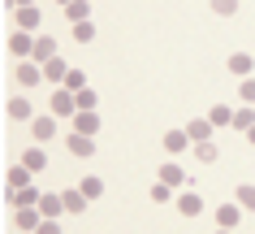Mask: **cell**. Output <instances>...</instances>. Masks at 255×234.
Returning a JSON list of instances; mask_svg holds the SVG:
<instances>
[{"instance_id":"4dcf8cb0","label":"cell","mask_w":255,"mask_h":234,"mask_svg":"<svg viewBox=\"0 0 255 234\" xmlns=\"http://www.w3.org/2000/svg\"><path fill=\"white\" fill-rule=\"evenodd\" d=\"M169 191H173V187H169V182H156V187H151V200H156V204H164V200H169Z\"/></svg>"},{"instance_id":"277c9868","label":"cell","mask_w":255,"mask_h":234,"mask_svg":"<svg viewBox=\"0 0 255 234\" xmlns=\"http://www.w3.org/2000/svg\"><path fill=\"white\" fill-rule=\"evenodd\" d=\"M69 152H74V156H95V135L74 130V135H69Z\"/></svg>"},{"instance_id":"5b68a950","label":"cell","mask_w":255,"mask_h":234,"mask_svg":"<svg viewBox=\"0 0 255 234\" xmlns=\"http://www.w3.org/2000/svg\"><path fill=\"white\" fill-rule=\"evenodd\" d=\"M177 213H182V217H199V213H203V200L195 191H182V195H177Z\"/></svg>"},{"instance_id":"6da1fadb","label":"cell","mask_w":255,"mask_h":234,"mask_svg":"<svg viewBox=\"0 0 255 234\" xmlns=\"http://www.w3.org/2000/svg\"><path fill=\"white\" fill-rule=\"evenodd\" d=\"M17 83H22V87L43 83V65L35 61V56H22V61H17Z\"/></svg>"},{"instance_id":"8fae6325","label":"cell","mask_w":255,"mask_h":234,"mask_svg":"<svg viewBox=\"0 0 255 234\" xmlns=\"http://www.w3.org/2000/svg\"><path fill=\"white\" fill-rule=\"evenodd\" d=\"M39 213L43 217H61L65 213V195H39Z\"/></svg>"},{"instance_id":"2e32d148","label":"cell","mask_w":255,"mask_h":234,"mask_svg":"<svg viewBox=\"0 0 255 234\" xmlns=\"http://www.w3.org/2000/svg\"><path fill=\"white\" fill-rule=\"evenodd\" d=\"M17 26L35 30V26H39V9H35V4H22V9H17Z\"/></svg>"},{"instance_id":"7402d4cb","label":"cell","mask_w":255,"mask_h":234,"mask_svg":"<svg viewBox=\"0 0 255 234\" xmlns=\"http://www.w3.org/2000/svg\"><path fill=\"white\" fill-rule=\"evenodd\" d=\"M195 156H199L203 165H212V161H216V143H212V139H199V143H195Z\"/></svg>"},{"instance_id":"9c48e42d","label":"cell","mask_w":255,"mask_h":234,"mask_svg":"<svg viewBox=\"0 0 255 234\" xmlns=\"http://www.w3.org/2000/svg\"><path fill=\"white\" fill-rule=\"evenodd\" d=\"M242 221V204H221L216 208V226H225V230H234Z\"/></svg>"},{"instance_id":"d6986e66","label":"cell","mask_w":255,"mask_h":234,"mask_svg":"<svg viewBox=\"0 0 255 234\" xmlns=\"http://www.w3.org/2000/svg\"><path fill=\"white\" fill-rule=\"evenodd\" d=\"M82 208H87V191H82V187L65 191V213H82Z\"/></svg>"},{"instance_id":"9a60e30c","label":"cell","mask_w":255,"mask_h":234,"mask_svg":"<svg viewBox=\"0 0 255 234\" xmlns=\"http://www.w3.org/2000/svg\"><path fill=\"white\" fill-rule=\"evenodd\" d=\"M65 61H61V56H52V61H48V65H43V78H48V83H65Z\"/></svg>"},{"instance_id":"836d02e7","label":"cell","mask_w":255,"mask_h":234,"mask_svg":"<svg viewBox=\"0 0 255 234\" xmlns=\"http://www.w3.org/2000/svg\"><path fill=\"white\" fill-rule=\"evenodd\" d=\"M9 9H22V4H35V0H4Z\"/></svg>"},{"instance_id":"d6a6232c","label":"cell","mask_w":255,"mask_h":234,"mask_svg":"<svg viewBox=\"0 0 255 234\" xmlns=\"http://www.w3.org/2000/svg\"><path fill=\"white\" fill-rule=\"evenodd\" d=\"M242 104H255V78H242Z\"/></svg>"},{"instance_id":"f1b7e54d","label":"cell","mask_w":255,"mask_h":234,"mask_svg":"<svg viewBox=\"0 0 255 234\" xmlns=\"http://www.w3.org/2000/svg\"><path fill=\"white\" fill-rule=\"evenodd\" d=\"M82 191H87V200H100L104 195V178H82Z\"/></svg>"},{"instance_id":"e575fe53","label":"cell","mask_w":255,"mask_h":234,"mask_svg":"<svg viewBox=\"0 0 255 234\" xmlns=\"http://www.w3.org/2000/svg\"><path fill=\"white\" fill-rule=\"evenodd\" d=\"M247 139H251V143H255V126H251V130H247Z\"/></svg>"},{"instance_id":"d590c367","label":"cell","mask_w":255,"mask_h":234,"mask_svg":"<svg viewBox=\"0 0 255 234\" xmlns=\"http://www.w3.org/2000/svg\"><path fill=\"white\" fill-rule=\"evenodd\" d=\"M56 4H69V0H56Z\"/></svg>"},{"instance_id":"44dd1931","label":"cell","mask_w":255,"mask_h":234,"mask_svg":"<svg viewBox=\"0 0 255 234\" xmlns=\"http://www.w3.org/2000/svg\"><path fill=\"white\" fill-rule=\"evenodd\" d=\"M186 135L199 143V139H208L212 135V117H203V122H186Z\"/></svg>"},{"instance_id":"ba28073f","label":"cell","mask_w":255,"mask_h":234,"mask_svg":"<svg viewBox=\"0 0 255 234\" xmlns=\"http://www.w3.org/2000/svg\"><path fill=\"white\" fill-rule=\"evenodd\" d=\"M74 130H82V135H95V130H100V117H95V109H78V113H74Z\"/></svg>"},{"instance_id":"7c38bea8","label":"cell","mask_w":255,"mask_h":234,"mask_svg":"<svg viewBox=\"0 0 255 234\" xmlns=\"http://www.w3.org/2000/svg\"><path fill=\"white\" fill-rule=\"evenodd\" d=\"M251 69H255V56L251 52H234V56H229V74H242V78H247Z\"/></svg>"},{"instance_id":"d4e9b609","label":"cell","mask_w":255,"mask_h":234,"mask_svg":"<svg viewBox=\"0 0 255 234\" xmlns=\"http://www.w3.org/2000/svg\"><path fill=\"white\" fill-rule=\"evenodd\" d=\"M74 39H78V43H91V39H95V26L87 22V17H82V22H74Z\"/></svg>"},{"instance_id":"7a4b0ae2","label":"cell","mask_w":255,"mask_h":234,"mask_svg":"<svg viewBox=\"0 0 255 234\" xmlns=\"http://www.w3.org/2000/svg\"><path fill=\"white\" fill-rule=\"evenodd\" d=\"M9 52H13L17 61H22V56H30V52H35V39H30V30H22V26H17L13 35H9Z\"/></svg>"},{"instance_id":"e0dca14e","label":"cell","mask_w":255,"mask_h":234,"mask_svg":"<svg viewBox=\"0 0 255 234\" xmlns=\"http://www.w3.org/2000/svg\"><path fill=\"white\" fill-rule=\"evenodd\" d=\"M160 178L169 182V187H186V174H182V165H173V161H169V165H160Z\"/></svg>"},{"instance_id":"3957f363","label":"cell","mask_w":255,"mask_h":234,"mask_svg":"<svg viewBox=\"0 0 255 234\" xmlns=\"http://www.w3.org/2000/svg\"><path fill=\"white\" fill-rule=\"evenodd\" d=\"M190 143H195V139H190L186 130H164V152H169V156H182Z\"/></svg>"},{"instance_id":"5bb4252c","label":"cell","mask_w":255,"mask_h":234,"mask_svg":"<svg viewBox=\"0 0 255 234\" xmlns=\"http://www.w3.org/2000/svg\"><path fill=\"white\" fill-rule=\"evenodd\" d=\"M4 113H9L13 122H35V117H30V100H22V96L9 100V109H4Z\"/></svg>"},{"instance_id":"603a6c76","label":"cell","mask_w":255,"mask_h":234,"mask_svg":"<svg viewBox=\"0 0 255 234\" xmlns=\"http://www.w3.org/2000/svg\"><path fill=\"white\" fill-rule=\"evenodd\" d=\"M30 174H35L30 165H13V169H9V187H26V182H30Z\"/></svg>"},{"instance_id":"484cf974","label":"cell","mask_w":255,"mask_h":234,"mask_svg":"<svg viewBox=\"0 0 255 234\" xmlns=\"http://www.w3.org/2000/svg\"><path fill=\"white\" fill-rule=\"evenodd\" d=\"M212 4V13H221V17H234L238 13V0H208Z\"/></svg>"},{"instance_id":"ac0fdd59","label":"cell","mask_w":255,"mask_h":234,"mask_svg":"<svg viewBox=\"0 0 255 234\" xmlns=\"http://www.w3.org/2000/svg\"><path fill=\"white\" fill-rule=\"evenodd\" d=\"M234 126H238V130H251V126H255V104H242V109H234Z\"/></svg>"},{"instance_id":"83f0119b","label":"cell","mask_w":255,"mask_h":234,"mask_svg":"<svg viewBox=\"0 0 255 234\" xmlns=\"http://www.w3.org/2000/svg\"><path fill=\"white\" fill-rule=\"evenodd\" d=\"M22 165H30V169H43V165H48V156H43V148H30L26 156H22Z\"/></svg>"},{"instance_id":"52a82bcc","label":"cell","mask_w":255,"mask_h":234,"mask_svg":"<svg viewBox=\"0 0 255 234\" xmlns=\"http://www.w3.org/2000/svg\"><path fill=\"white\" fill-rule=\"evenodd\" d=\"M30 135L39 139V143H48V139L56 135V117L52 113H48V117H35V122H30Z\"/></svg>"},{"instance_id":"ffe728a7","label":"cell","mask_w":255,"mask_h":234,"mask_svg":"<svg viewBox=\"0 0 255 234\" xmlns=\"http://www.w3.org/2000/svg\"><path fill=\"white\" fill-rule=\"evenodd\" d=\"M65 17H69V22H82V17H91V4H87V0H69Z\"/></svg>"},{"instance_id":"8992f818","label":"cell","mask_w":255,"mask_h":234,"mask_svg":"<svg viewBox=\"0 0 255 234\" xmlns=\"http://www.w3.org/2000/svg\"><path fill=\"white\" fill-rule=\"evenodd\" d=\"M13 226H17V230H39V226H43V213H35V208H17V213H13Z\"/></svg>"},{"instance_id":"4316f807","label":"cell","mask_w":255,"mask_h":234,"mask_svg":"<svg viewBox=\"0 0 255 234\" xmlns=\"http://www.w3.org/2000/svg\"><path fill=\"white\" fill-rule=\"evenodd\" d=\"M61 87H69V91H82V87H87V74H82V69H69Z\"/></svg>"},{"instance_id":"f546056e","label":"cell","mask_w":255,"mask_h":234,"mask_svg":"<svg viewBox=\"0 0 255 234\" xmlns=\"http://www.w3.org/2000/svg\"><path fill=\"white\" fill-rule=\"evenodd\" d=\"M238 204L247 213H255V187H238Z\"/></svg>"},{"instance_id":"30bf717a","label":"cell","mask_w":255,"mask_h":234,"mask_svg":"<svg viewBox=\"0 0 255 234\" xmlns=\"http://www.w3.org/2000/svg\"><path fill=\"white\" fill-rule=\"evenodd\" d=\"M30 56H35L39 65H48V61L56 56V39H52V35H39V39H35V52H30Z\"/></svg>"},{"instance_id":"4fadbf2b","label":"cell","mask_w":255,"mask_h":234,"mask_svg":"<svg viewBox=\"0 0 255 234\" xmlns=\"http://www.w3.org/2000/svg\"><path fill=\"white\" fill-rule=\"evenodd\" d=\"M9 200H13L17 208H30V204H35V200H39V195H35V187H30V182H26V187H9Z\"/></svg>"},{"instance_id":"1f68e13d","label":"cell","mask_w":255,"mask_h":234,"mask_svg":"<svg viewBox=\"0 0 255 234\" xmlns=\"http://www.w3.org/2000/svg\"><path fill=\"white\" fill-rule=\"evenodd\" d=\"M78 109H95V91H91V87H82V91H78Z\"/></svg>"},{"instance_id":"cb8c5ba5","label":"cell","mask_w":255,"mask_h":234,"mask_svg":"<svg viewBox=\"0 0 255 234\" xmlns=\"http://www.w3.org/2000/svg\"><path fill=\"white\" fill-rule=\"evenodd\" d=\"M208 117H212V126H234V109H229V104H216Z\"/></svg>"}]
</instances>
